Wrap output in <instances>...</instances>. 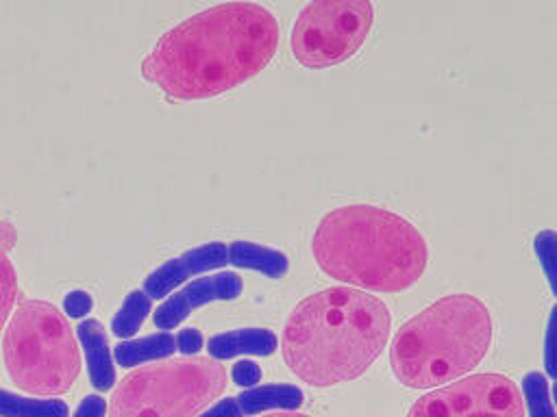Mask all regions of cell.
<instances>
[{"label":"cell","mask_w":557,"mask_h":417,"mask_svg":"<svg viewBox=\"0 0 557 417\" xmlns=\"http://www.w3.org/2000/svg\"><path fill=\"white\" fill-rule=\"evenodd\" d=\"M278 22L257 2H222L168 28L141 76L174 100H205L257 76L276 54Z\"/></svg>","instance_id":"cell-1"},{"label":"cell","mask_w":557,"mask_h":417,"mask_svg":"<svg viewBox=\"0 0 557 417\" xmlns=\"http://www.w3.org/2000/svg\"><path fill=\"white\" fill-rule=\"evenodd\" d=\"M389 308L355 287H326L300 300L283 330V358L311 387L359 378L383 352Z\"/></svg>","instance_id":"cell-2"},{"label":"cell","mask_w":557,"mask_h":417,"mask_svg":"<svg viewBox=\"0 0 557 417\" xmlns=\"http://www.w3.org/2000/svg\"><path fill=\"white\" fill-rule=\"evenodd\" d=\"M311 252L331 278L379 293L413 287L426 269L422 232L398 213L374 204H344L315 226Z\"/></svg>","instance_id":"cell-3"},{"label":"cell","mask_w":557,"mask_h":417,"mask_svg":"<svg viewBox=\"0 0 557 417\" xmlns=\"http://www.w3.org/2000/svg\"><path fill=\"white\" fill-rule=\"evenodd\" d=\"M487 306L470 293H450L407 319L389 348L392 371L409 389H431L472 371L492 345Z\"/></svg>","instance_id":"cell-4"},{"label":"cell","mask_w":557,"mask_h":417,"mask_svg":"<svg viewBox=\"0 0 557 417\" xmlns=\"http://www.w3.org/2000/svg\"><path fill=\"white\" fill-rule=\"evenodd\" d=\"M2 354L11 382L37 397L70 391L81 374L72 328L65 315L44 300L17 304L4 330Z\"/></svg>","instance_id":"cell-5"},{"label":"cell","mask_w":557,"mask_h":417,"mask_svg":"<svg viewBox=\"0 0 557 417\" xmlns=\"http://www.w3.org/2000/svg\"><path fill=\"white\" fill-rule=\"evenodd\" d=\"M226 389L213 358H176L131 371L115 387L109 417H196Z\"/></svg>","instance_id":"cell-6"},{"label":"cell","mask_w":557,"mask_h":417,"mask_svg":"<svg viewBox=\"0 0 557 417\" xmlns=\"http://www.w3.org/2000/svg\"><path fill=\"white\" fill-rule=\"evenodd\" d=\"M374 24L368 0H313L298 11L292 28V54L305 67H331L348 61Z\"/></svg>","instance_id":"cell-7"},{"label":"cell","mask_w":557,"mask_h":417,"mask_svg":"<svg viewBox=\"0 0 557 417\" xmlns=\"http://www.w3.org/2000/svg\"><path fill=\"white\" fill-rule=\"evenodd\" d=\"M407 417H524V402L507 376L474 374L424 393Z\"/></svg>","instance_id":"cell-8"},{"label":"cell","mask_w":557,"mask_h":417,"mask_svg":"<svg viewBox=\"0 0 557 417\" xmlns=\"http://www.w3.org/2000/svg\"><path fill=\"white\" fill-rule=\"evenodd\" d=\"M242 278L233 271L211 274L196 278L174 295H170L154 313L152 321L161 330H170L178 326L194 308L213 302V300H235L242 293Z\"/></svg>","instance_id":"cell-9"},{"label":"cell","mask_w":557,"mask_h":417,"mask_svg":"<svg viewBox=\"0 0 557 417\" xmlns=\"http://www.w3.org/2000/svg\"><path fill=\"white\" fill-rule=\"evenodd\" d=\"M228 263V250L220 241L205 243L200 248H194L176 258L165 261L159 265L146 280H144V293L150 300L165 298L176 285L185 282L191 276H200L205 271L218 269Z\"/></svg>","instance_id":"cell-10"},{"label":"cell","mask_w":557,"mask_h":417,"mask_svg":"<svg viewBox=\"0 0 557 417\" xmlns=\"http://www.w3.org/2000/svg\"><path fill=\"white\" fill-rule=\"evenodd\" d=\"M76 334L85 352L91 384L98 391H109L115 384V365L102 324L98 319H85L78 324Z\"/></svg>","instance_id":"cell-11"},{"label":"cell","mask_w":557,"mask_h":417,"mask_svg":"<svg viewBox=\"0 0 557 417\" xmlns=\"http://www.w3.org/2000/svg\"><path fill=\"white\" fill-rule=\"evenodd\" d=\"M207 350L213 361H226L239 354L270 356L276 350V337L265 328H237L211 337Z\"/></svg>","instance_id":"cell-12"},{"label":"cell","mask_w":557,"mask_h":417,"mask_svg":"<svg viewBox=\"0 0 557 417\" xmlns=\"http://www.w3.org/2000/svg\"><path fill=\"white\" fill-rule=\"evenodd\" d=\"M235 400L242 415H257L263 410H294L302 404V391L294 384H263L246 389Z\"/></svg>","instance_id":"cell-13"},{"label":"cell","mask_w":557,"mask_h":417,"mask_svg":"<svg viewBox=\"0 0 557 417\" xmlns=\"http://www.w3.org/2000/svg\"><path fill=\"white\" fill-rule=\"evenodd\" d=\"M228 263L265 274L268 278H281L289 269V261L283 252L265 248L252 241H233L228 248Z\"/></svg>","instance_id":"cell-14"},{"label":"cell","mask_w":557,"mask_h":417,"mask_svg":"<svg viewBox=\"0 0 557 417\" xmlns=\"http://www.w3.org/2000/svg\"><path fill=\"white\" fill-rule=\"evenodd\" d=\"M176 352V341L168 330L148 334L144 339L135 341H120L113 350L115 361L122 367H133V365H144L150 361H161L168 358Z\"/></svg>","instance_id":"cell-15"},{"label":"cell","mask_w":557,"mask_h":417,"mask_svg":"<svg viewBox=\"0 0 557 417\" xmlns=\"http://www.w3.org/2000/svg\"><path fill=\"white\" fill-rule=\"evenodd\" d=\"M0 417H67V406L63 400H35L0 389Z\"/></svg>","instance_id":"cell-16"},{"label":"cell","mask_w":557,"mask_h":417,"mask_svg":"<svg viewBox=\"0 0 557 417\" xmlns=\"http://www.w3.org/2000/svg\"><path fill=\"white\" fill-rule=\"evenodd\" d=\"M150 313V298L144 291H131L122 304V308L117 311V315L111 321V332L120 339H128L133 337L141 324L146 321Z\"/></svg>","instance_id":"cell-17"},{"label":"cell","mask_w":557,"mask_h":417,"mask_svg":"<svg viewBox=\"0 0 557 417\" xmlns=\"http://www.w3.org/2000/svg\"><path fill=\"white\" fill-rule=\"evenodd\" d=\"M522 393L529 417H557L553 400L548 395V382L540 371H531L522 378Z\"/></svg>","instance_id":"cell-18"},{"label":"cell","mask_w":557,"mask_h":417,"mask_svg":"<svg viewBox=\"0 0 557 417\" xmlns=\"http://www.w3.org/2000/svg\"><path fill=\"white\" fill-rule=\"evenodd\" d=\"M535 254L540 258V265L546 274V280L557 295V232L555 230H542L533 239Z\"/></svg>","instance_id":"cell-19"},{"label":"cell","mask_w":557,"mask_h":417,"mask_svg":"<svg viewBox=\"0 0 557 417\" xmlns=\"http://www.w3.org/2000/svg\"><path fill=\"white\" fill-rule=\"evenodd\" d=\"M17 295V276L13 263L4 252H0V330L4 328Z\"/></svg>","instance_id":"cell-20"},{"label":"cell","mask_w":557,"mask_h":417,"mask_svg":"<svg viewBox=\"0 0 557 417\" xmlns=\"http://www.w3.org/2000/svg\"><path fill=\"white\" fill-rule=\"evenodd\" d=\"M544 365L548 376L557 380V304L550 311L548 326H546V341H544Z\"/></svg>","instance_id":"cell-21"},{"label":"cell","mask_w":557,"mask_h":417,"mask_svg":"<svg viewBox=\"0 0 557 417\" xmlns=\"http://www.w3.org/2000/svg\"><path fill=\"white\" fill-rule=\"evenodd\" d=\"M91 306H94L91 295L87 291H81V289L70 291L63 298V308H65V313L70 317H83V315H87L91 311Z\"/></svg>","instance_id":"cell-22"},{"label":"cell","mask_w":557,"mask_h":417,"mask_svg":"<svg viewBox=\"0 0 557 417\" xmlns=\"http://www.w3.org/2000/svg\"><path fill=\"white\" fill-rule=\"evenodd\" d=\"M235 384L239 387H255L259 380H261V367L252 361H237L233 365V371H231Z\"/></svg>","instance_id":"cell-23"},{"label":"cell","mask_w":557,"mask_h":417,"mask_svg":"<svg viewBox=\"0 0 557 417\" xmlns=\"http://www.w3.org/2000/svg\"><path fill=\"white\" fill-rule=\"evenodd\" d=\"M174 341H176V350L181 354H185V356H191V354H196L202 348V334L196 328L178 330Z\"/></svg>","instance_id":"cell-24"},{"label":"cell","mask_w":557,"mask_h":417,"mask_svg":"<svg viewBox=\"0 0 557 417\" xmlns=\"http://www.w3.org/2000/svg\"><path fill=\"white\" fill-rule=\"evenodd\" d=\"M104 413H107V402H104V397H100V395H87V397L78 404V408L74 410L72 417H104Z\"/></svg>","instance_id":"cell-25"},{"label":"cell","mask_w":557,"mask_h":417,"mask_svg":"<svg viewBox=\"0 0 557 417\" xmlns=\"http://www.w3.org/2000/svg\"><path fill=\"white\" fill-rule=\"evenodd\" d=\"M200 417H244V415H242V410L237 406V400L235 397H226V400H220L218 404H213Z\"/></svg>","instance_id":"cell-26"},{"label":"cell","mask_w":557,"mask_h":417,"mask_svg":"<svg viewBox=\"0 0 557 417\" xmlns=\"http://www.w3.org/2000/svg\"><path fill=\"white\" fill-rule=\"evenodd\" d=\"M15 239H17V232L13 228L11 222H0V252H7L15 245Z\"/></svg>","instance_id":"cell-27"},{"label":"cell","mask_w":557,"mask_h":417,"mask_svg":"<svg viewBox=\"0 0 557 417\" xmlns=\"http://www.w3.org/2000/svg\"><path fill=\"white\" fill-rule=\"evenodd\" d=\"M263 417H309V415H302V413H289V410H283V413H270V415H263Z\"/></svg>","instance_id":"cell-28"},{"label":"cell","mask_w":557,"mask_h":417,"mask_svg":"<svg viewBox=\"0 0 557 417\" xmlns=\"http://www.w3.org/2000/svg\"><path fill=\"white\" fill-rule=\"evenodd\" d=\"M553 397H555V404H557V382L553 384Z\"/></svg>","instance_id":"cell-29"}]
</instances>
